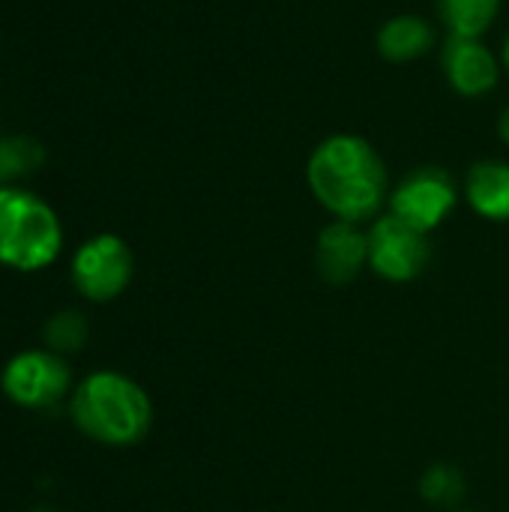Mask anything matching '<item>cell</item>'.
Wrapping results in <instances>:
<instances>
[{"label":"cell","instance_id":"1","mask_svg":"<svg viewBox=\"0 0 509 512\" xmlns=\"http://www.w3.org/2000/svg\"><path fill=\"white\" fill-rule=\"evenodd\" d=\"M306 183L333 219L357 225L378 219L393 192L384 156L357 132H333L321 138L309 153Z\"/></svg>","mask_w":509,"mask_h":512},{"label":"cell","instance_id":"2","mask_svg":"<svg viewBox=\"0 0 509 512\" xmlns=\"http://www.w3.org/2000/svg\"><path fill=\"white\" fill-rule=\"evenodd\" d=\"M69 414L81 435L105 447H132L153 423L147 393L120 372L87 375L72 393Z\"/></svg>","mask_w":509,"mask_h":512},{"label":"cell","instance_id":"3","mask_svg":"<svg viewBox=\"0 0 509 512\" xmlns=\"http://www.w3.org/2000/svg\"><path fill=\"white\" fill-rule=\"evenodd\" d=\"M63 228L57 213L33 192L0 189V264L33 273L57 261Z\"/></svg>","mask_w":509,"mask_h":512},{"label":"cell","instance_id":"4","mask_svg":"<svg viewBox=\"0 0 509 512\" xmlns=\"http://www.w3.org/2000/svg\"><path fill=\"white\" fill-rule=\"evenodd\" d=\"M0 387L6 399L24 411L48 414L63 405V399L72 390L69 366L60 354L42 348V351H21L15 354L0 375Z\"/></svg>","mask_w":509,"mask_h":512},{"label":"cell","instance_id":"5","mask_svg":"<svg viewBox=\"0 0 509 512\" xmlns=\"http://www.w3.org/2000/svg\"><path fill=\"white\" fill-rule=\"evenodd\" d=\"M390 213L408 222L411 228L432 234L441 228L459 204V183L447 168L423 165L399 180L390 192Z\"/></svg>","mask_w":509,"mask_h":512},{"label":"cell","instance_id":"6","mask_svg":"<svg viewBox=\"0 0 509 512\" xmlns=\"http://www.w3.org/2000/svg\"><path fill=\"white\" fill-rule=\"evenodd\" d=\"M72 285L90 303H108L120 297L135 273L132 249L117 234H96L72 255Z\"/></svg>","mask_w":509,"mask_h":512},{"label":"cell","instance_id":"7","mask_svg":"<svg viewBox=\"0 0 509 512\" xmlns=\"http://www.w3.org/2000/svg\"><path fill=\"white\" fill-rule=\"evenodd\" d=\"M366 234H369V267L387 282L417 279L432 258L429 234L411 228L393 213L378 216Z\"/></svg>","mask_w":509,"mask_h":512},{"label":"cell","instance_id":"8","mask_svg":"<svg viewBox=\"0 0 509 512\" xmlns=\"http://www.w3.org/2000/svg\"><path fill=\"white\" fill-rule=\"evenodd\" d=\"M441 69L453 93L462 99H483L501 84V57L483 39L447 36L441 45Z\"/></svg>","mask_w":509,"mask_h":512},{"label":"cell","instance_id":"9","mask_svg":"<svg viewBox=\"0 0 509 512\" xmlns=\"http://www.w3.org/2000/svg\"><path fill=\"white\" fill-rule=\"evenodd\" d=\"M369 264V234L357 222L333 219L321 228L315 243V267L324 282L348 285Z\"/></svg>","mask_w":509,"mask_h":512},{"label":"cell","instance_id":"10","mask_svg":"<svg viewBox=\"0 0 509 512\" xmlns=\"http://www.w3.org/2000/svg\"><path fill=\"white\" fill-rule=\"evenodd\" d=\"M438 42V30L429 18L417 12H402L387 18L375 33V51L387 63H411L426 57Z\"/></svg>","mask_w":509,"mask_h":512},{"label":"cell","instance_id":"11","mask_svg":"<svg viewBox=\"0 0 509 512\" xmlns=\"http://www.w3.org/2000/svg\"><path fill=\"white\" fill-rule=\"evenodd\" d=\"M468 207L489 219L509 222V162L507 159H480L468 168L462 183Z\"/></svg>","mask_w":509,"mask_h":512},{"label":"cell","instance_id":"12","mask_svg":"<svg viewBox=\"0 0 509 512\" xmlns=\"http://www.w3.org/2000/svg\"><path fill=\"white\" fill-rule=\"evenodd\" d=\"M504 0H435L438 21L447 27V36L483 39L501 15Z\"/></svg>","mask_w":509,"mask_h":512},{"label":"cell","instance_id":"13","mask_svg":"<svg viewBox=\"0 0 509 512\" xmlns=\"http://www.w3.org/2000/svg\"><path fill=\"white\" fill-rule=\"evenodd\" d=\"M45 159V150L36 138L27 135H12L0 138V189L9 186V180L33 174Z\"/></svg>","mask_w":509,"mask_h":512},{"label":"cell","instance_id":"14","mask_svg":"<svg viewBox=\"0 0 509 512\" xmlns=\"http://www.w3.org/2000/svg\"><path fill=\"white\" fill-rule=\"evenodd\" d=\"M90 336V327H87V318L78 312V309H60L48 318L45 330H42V339H45V348L66 357V354H75L84 348Z\"/></svg>","mask_w":509,"mask_h":512},{"label":"cell","instance_id":"15","mask_svg":"<svg viewBox=\"0 0 509 512\" xmlns=\"http://www.w3.org/2000/svg\"><path fill=\"white\" fill-rule=\"evenodd\" d=\"M420 492H423L426 501L447 507V504H456L465 495V477L453 465H432L426 471L423 483H420Z\"/></svg>","mask_w":509,"mask_h":512},{"label":"cell","instance_id":"16","mask_svg":"<svg viewBox=\"0 0 509 512\" xmlns=\"http://www.w3.org/2000/svg\"><path fill=\"white\" fill-rule=\"evenodd\" d=\"M498 138L509 147V105L501 111V117H498Z\"/></svg>","mask_w":509,"mask_h":512},{"label":"cell","instance_id":"17","mask_svg":"<svg viewBox=\"0 0 509 512\" xmlns=\"http://www.w3.org/2000/svg\"><path fill=\"white\" fill-rule=\"evenodd\" d=\"M501 66L509 72V33L504 36V45H501Z\"/></svg>","mask_w":509,"mask_h":512}]
</instances>
